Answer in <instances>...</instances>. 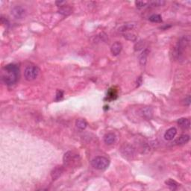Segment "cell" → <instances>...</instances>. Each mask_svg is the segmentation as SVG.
<instances>
[{
    "label": "cell",
    "instance_id": "15",
    "mask_svg": "<svg viewBox=\"0 0 191 191\" xmlns=\"http://www.w3.org/2000/svg\"><path fill=\"white\" fill-rule=\"evenodd\" d=\"M136 26V24L135 23H126V24H124L123 26H122L121 27L119 28V31L120 32H126L128 31V30H132L133 28H135Z\"/></svg>",
    "mask_w": 191,
    "mask_h": 191
},
{
    "label": "cell",
    "instance_id": "23",
    "mask_svg": "<svg viewBox=\"0 0 191 191\" xmlns=\"http://www.w3.org/2000/svg\"><path fill=\"white\" fill-rule=\"evenodd\" d=\"M135 4H136V6L138 8H144L147 4H148V2H147L138 1V2H135Z\"/></svg>",
    "mask_w": 191,
    "mask_h": 191
},
{
    "label": "cell",
    "instance_id": "11",
    "mask_svg": "<svg viewBox=\"0 0 191 191\" xmlns=\"http://www.w3.org/2000/svg\"><path fill=\"white\" fill-rule=\"evenodd\" d=\"M63 171L64 168L62 167L57 166V167H55V168L52 170L51 173L52 179H53V180H57V179L61 175V174L63 173Z\"/></svg>",
    "mask_w": 191,
    "mask_h": 191
},
{
    "label": "cell",
    "instance_id": "1",
    "mask_svg": "<svg viewBox=\"0 0 191 191\" xmlns=\"http://www.w3.org/2000/svg\"><path fill=\"white\" fill-rule=\"evenodd\" d=\"M20 69L18 66L13 64H8L4 67L2 80L7 85L12 86L18 81Z\"/></svg>",
    "mask_w": 191,
    "mask_h": 191
},
{
    "label": "cell",
    "instance_id": "13",
    "mask_svg": "<svg viewBox=\"0 0 191 191\" xmlns=\"http://www.w3.org/2000/svg\"><path fill=\"white\" fill-rule=\"evenodd\" d=\"M177 123H178V126L183 129H188L190 126V119H187V118H181Z\"/></svg>",
    "mask_w": 191,
    "mask_h": 191
},
{
    "label": "cell",
    "instance_id": "2",
    "mask_svg": "<svg viewBox=\"0 0 191 191\" xmlns=\"http://www.w3.org/2000/svg\"><path fill=\"white\" fill-rule=\"evenodd\" d=\"M91 164L96 170H103L108 167L110 164L109 160L103 156H97L94 158L91 161Z\"/></svg>",
    "mask_w": 191,
    "mask_h": 191
},
{
    "label": "cell",
    "instance_id": "3",
    "mask_svg": "<svg viewBox=\"0 0 191 191\" xmlns=\"http://www.w3.org/2000/svg\"><path fill=\"white\" fill-rule=\"evenodd\" d=\"M189 43H190V38L188 36L182 37L179 40L178 44H177L176 47H175V55L178 57L181 56L184 53L185 49L188 46Z\"/></svg>",
    "mask_w": 191,
    "mask_h": 191
},
{
    "label": "cell",
    "instance_id": "20",
    "mask_svg": "<svg viewBox=\"0 0 191 191\" xmlns=\"http://www.w3.org/2000/svg\"><path fill=\"white\" fill-rule=\"evenodd\" d=\"M149 21L152 23H161L162 18L159 14H153L149 17Z\"/></svg>",
    "mask_w": 191,
    "mask_h": 191
},
{
    "label": "cell",
    "instance_id": "12",
    "mask_svg": "<svg viewBox=\"0 0 191 191\" xmlns=\"http://www.w3.org/2000/svg\"><path fill=\"white\" fill-rule=\"evenodd\" d=\"M190 140V137L187 134H183L182 136L179 137L178 138H177L175 141L173 142L174 145H184L185 143H188V141Z\"/></svg>",
    "mask_w": 191,
    "mask_h": 191
},
{
    "label": "cell",
    "instance_id": "19",
    "mask_svg": "<svg viewBox=\"0 0 191 191\" xmlns=\"http://www.w3.org/2000/svg\"><path fill=\"white\" fill-rule=\"evenodd\" d=\"M165 183L166 185L171 189V190H176L177 187H178V184H177V182L172 180V179H169V180L167 181Z\"/></svg>",
    "mask_w": 191,
    "mask_h": 191
},
{
    "label": "cell",
    "instance_id": "16",
    "mask_svg": "<svg viewBox=\"0 0 191 191\" xmlns=\"http://www.w3.org/2000/svg\"><path fill=\"white\" fill-rule=\"evenodd\" d=\"M148 54H149L148 50H143V52L140 54V55L139 57V61L141 65H145V64H146L147 57H148Z\"/></svg>",
    "mask_w": 191,
    "mask_h": 191
},
{
    "label": "cell",
    "instance_id": "5",
    "mask_svg": "<svg viewBox=\"0 0 191 191\" xmlns=\"http://www.w3.org/2000/svg\"><path fill=\"white\" fill-rule=\"evenodd\" d=\"M11 14L16 19H23L26 16V10L21 6H17L11 10Z\"/></svg>",
    "mask_w": 191,
    "mask_h": 191
},
{
    "label": "cell",
    "instance_id": "24",
    "mask_svg": "<svg viewBox=\"0 0 191 191\" xmlns=\"http://www.w3.org/2000/svg\"><path fill=\"white\" fill-rule=\"evenodd\" d=\"M64 96V92L61 90H57V94H56V98H55V100L59 101L63 98Z\"/></svg>",
    "mask_w": 191,
    "mask_h": 191
},
{
    "label": "cell",
    "instance_id": "7",
    "mask_svg": "<svg viewBox=\"0 0 191 191\" xmlns=\"http://www.w3.org/2000/svg\"><path fill=\"white\" fill-rule=\"evenodd\" d=\"M78 155H75L72 152H67L64 156V162L66 165H70L73 161H75Z\"/></svg>",
    "mask_w": 191,
    "mask_h": 191
},
{
    "label": "cell",
    "instance_id": "18",
    "mask_svg": "<svg viewBox=\"0 0 191 191\" xmlns=\"http://www.w3.org/2000/svg\"><path fill=\"white\" fill-rule=\"evenodd\" d=\"M58 12L63 15H68L72 12V9H71L70 7H68V6H61L60 7V8H59Z\"/></svg>",
    "mask_w": 191,
    "mask_h": 191
},
{
    "label": "cell",
    "instance_id": "14",
    "mask_svg": "<svg viewBox=\"0 0 191 191\" xmlns=\"http://www.w3.org/2000/svg\"><path fill=\"white\" fill-rule=\"evenodd\" d=\"M116 140V135L114 133H108L104 136V142L108 145H111Z\"/></svg>",
    "mask_w": 191,
    "mask_h": 191
},
{
    "label": "cell",
    "instance_id": "22",
    "mask_svg": "<svg viewBox=\"0 0 191 191\" xmlns=\"http://www.w3.org/2000/svg\"><path fill=\"white\" fill-rule=\"evenodd\" d=\"M125 38H126L128 40H131V41H134L136 40V36L134 35V34H131V33H128V34H125Z\"/></svg>",
    "mask_w": 191,
    "mask_h": 191
},
{
    "label": "cell",
    "instance_id": "26",
    "mask_svg": "<svg viewBox=\"0 0 191 191\" xmlns=\"http://www.w3.org/2000/svg\"><path fill=\"white\" fill-rule=\"evenodd\" d=\"M190 96H188L187 98H185V104L186 105H190Z\"/></svg>",
    "mask_w": 191,
    "mask_h": 191
},
{
    "label": "cell",
    "instance_id": "17",
    "mask_svg": "<svg viewBox=\"0 0 191 191\" xmlns=\"http://www.w3.org/2000/svg\"><path fill=\"white\" fill-rule=\"evenodd\" d=\"M75 125H76L78 128H79V129L81 130H84L85 129L86 127H87V123L84 119H77L76 122H75Z\"/></svg>",
    "mask_w": 191,
    "mask_h": 191
},
{
    "label": "cell",
    "instance_id": "9",
    "mask_svg": "<svg viewBox=\"0 0 191 191\" xmlns=\"http://www.w3.org/2000/svg\"><path fill=\"white\" fill-rule=\"evenodd\" d=\"M140 114L143 118L149 119H151L152 116L153 111L151 108L146 107V108H143L140 109Z\"/></svg>",
    "mask_w": 191,
    "mask_h": 191
},
{
    "label": "cell",
    "instance_id": "6",
    "mask_svg": "<svg viewBox=\"0 0 191 191\" xmlns=\"http://www.w3.org/2000/svg\"><path fill=\"white\" fill-rule=\"evenodd\" d=\"M121 152L123 156L126 158H132V157L135 155V152L134 148L129 145H124L121 148Z\"/></svg>",
    "mask_w": 191,
    "mask_h": 191
},
{
    "label": "cell",
    "instance_id": "21",
    "mask_svg": "<svg viewBox=\"0 0 191 191\" xmlns=\"http://www.w3.org/2000/svg\"><path fill=\"white\" fill-rule=\"evenodd\" d=\"M165 4L164 1H160V0H158V1H152L149 2V6L152 7H160L163 6Z\"/></svg>",
    "mask_w": 191,
    "mask_h": 191
},
{
    "label": "cell",
    "instance_id": "4",
    "mask_svg": "<svg viewBox=\"0 0 191 191\" xmlns=\"http://www.w3.org/2000/svg\"><path fill=\"white\" fill-rule=\"evenodd\" d=\"M39 73H40V70L36 66H29L26 67V69L24 71V77L27 81L35 80L38 78Z\"/></svg>",
    "mask_w": 191,
    "mask_h": 191
},
{
    "label": "cell",
    "instance_id": "10",
    "mask_svg": "<svg viewBox=\"0 0 191 191\" xmlns=\"http://www.w3.org/2000/svg\"><path fill=\"white\" fill-rule=\"evenodd\" d=\"M177 134V129L175 128L172 127L169 128L167 131H166L164 134V139L166 140H172L175 138V135Z\"/></svg>",
    "mask_w": 191,
    "mask_h": 191
},
{
    "label": "cell",
    "instance_id": "25",
    "mask_svg": "<svg viewBox=\"0 0 191 191\" xmlns=\"http://www.w3.org/2000/svg\"><path fill=\"white\" fill-rule=\"evenodd\" d=\"M135 50H140V49H142L143 47V41H140L135 45Z\"/></svg>",
    "mask_w": 191,
    "mask_h": 191
},
{
    "label": "cell",
    "instance_id": "8",
    "mask_svg": "<svg viewBox=\"0 0 191 191\" xmlns=\"http://www.w3.org/2000/svg\"><path fill=\"white\" fill-rule=\"evenodd\" d=\"M122 49H123V46L119 42H115L114 43H113L112 46H111V53L113 54V55L114 56H117L120 54V52L122 51Z\"/></svg>",
    "mask_w": 191,
    "mask_h": 191
}]
</instances>
